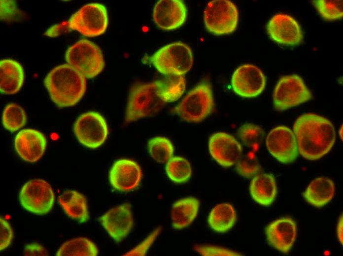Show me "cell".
<instances>
[{"label":"cell","instance_id":"cell-38","mask_svg":"<svg viewBox=\"0 0 343 256\" xmlns=\"http://www.w3.org/2000/svg\"><path fill=\"white\" fill-rule=\"evenodd\" d=\"M24 256H48L49 253L45 248L37 243H31L26 245L23 250Z\"/></svg>","mask_w":343,"mask_h":256},{"label":"cell","instance_id":"cell-8","mask_svg":"<svg viewBox=\"0 0 343 256\" xmlns=\"http://www.w3.org/2000/svg\"><path fill=\"white\" fill-rule=\"evenodd\" d=\"M239 16L238 8L232 1L211 0L204 12V24L207 31L214 34H228L236 31Z\"/></svg>","mask_w":343,"mask_h":256},{"label":"cell","instance_id":"cell-22","mask_svg":"<svg viewBox=\"0 0 343 256\" xmlns=\"http://www.w3.org/2000/svg\"><path fill=\"white\" fill-rule=\"evenodd\" d=\"M249 192L252 198L257 203L264 206H270L277 194L274 176L270 173L257 174L250 182Z\"/></svg>","mask_w":343,"mask_h":256},{"label":"cell","instance_id":"cell-21","mask_svg":"<svg viewBox=\"0 0 343 256\" xmlns=\"http://www.w3.org/2000/svg\"><path fill=\"white\" fill-rule=\"evenodd\" d=\"M25 80L24 68L19 62L10 59L0 61V91L13 95L22 88Z\"/></svg>","mask_w":343,"mask_h":256},{"label":"cell","instance_id":"cell-1","mask_svg":"<svg viewBox=\"0 0 343 256\" xmlns=\"http://www.w3.org/2000/svg\"><path fill=\"white\" fill-rule=\"evenodd\" d=\"M298 152L310 160H319L332 148L336 132L332 122L320 115L308 113L300 116L293 125Z\"/></svg>","mask_w":343,"mask_h":256},{"label":"cell","instance_id":"cell-31","mask_svg":"<svg viewBox=\"0 0 343 256\" xmlns=\"http://www.w3.org/2000/svg\"><path fill=\"white\" fill-rule=\"evenodd\" d=\"M148 149L151 158L160 163L167 162L172 158L174 147L172 142L164 136H156L148 142Z\"/></svg>","mask_w":343,"mask_h":256},{"label":"cell","instance_id":"cell-39","mask_svg":"<svg viewBox=\"0 0 343 256\" xmlns=\"http://www.w3.org/2000/svg\"><path fill=\"white\" fill-rule=\"evenodd\" d=\"M337 234L338 239L340 243L343 245V215L340 216L337 225Z\"/></svg>","mask_w":343,"mask_h":256},{"label":"cell","instance_id":"cell-3","mask_svg":"<svg viewBox=\"0 0 343 256\" xmlns=\"http://www.w3.org/2000/svg\"><path fill=\"white\" fill-rule=\"evenodd\" d=\"M166 103L158 94L155 81L137 83L130 91L125 122L128 124L154 116L163 109Z\"/></svg>","mask_w":343,"mask_h":256},{"label":"cell","instance_id":"cell-25","mask_svg":"<svg viewBox=\"0 0 343 256\" xmlns=\"http://www.w3.org/2000/svg\"><path fill=\"white\" fill-rule=\"evenodd\" d=\"M199 207L200 202L194 197H187L174 202L171 213L172 227L180 230L190 225L196 219Z\"/></svg>","mask_w":343,"mask_h":256},{"label":"cell","instance_id":"cell-35","mask_svg":"<svg viewBox=\"0 0 343 256\" xmlns=\"http://www.w3.org/2000/svg\"><path fill=\"white\" fill-rule=\"evenodd\" d=\"M162 230L161 227H157L152 231L141 242L135 247L130 251L125 253L124 256H145L147 251L154 243Z\"/></svg>","mask_w":343,"mask_h":256},{"label":"cell","instance_id":"cell-34","mask_svg":"<svg viewBox=\"0 0 343 256\" xmlns=\"http://www.w3.org/2000/svg\"><path fill=\"white\" fill-rule=\"evenodd\" d=\"M261 170V165L254 157H241L236 163L237 172L245 178H251L258 174Z\"/></svg>","mask_w":343,"mask_h":256},{"label":"cell","instance_id":"cell-15","mask_svg":"<svg viewBox=\"0 0 343 256\" xmlns=\"http://www.w3.org/2000/svg\"><path fill=\"white\" fill-rule=\"evenodd\" d=\"M99 221L110 237L119 243L130 233L134 225L131 204L128 202L108 210Z\"/></svg>","mask_w":343,"mask_h":256},{"label":"cell","instance_id":"cell-29","mask_svg":"<svg viewBox=\"0 0 343 256\" xmlns=\"http://www.w3.org/2000/svg\"><path fill=\"white\" fill-rule=\"evenodd\" d=\"M165 170L168 178L176 184L186 183L191 178L192 173L189 161L180 156L171 158L167 162Z\"/></svg>","mask_w":343,"mask_h":256},{"label":"cell","instance_id":"cell-36","mask_svg":"<svg viewBox=\"0 0 343 256\" xmlns=\"http://www.w3.org/2000/svg\"><path fill=\"white\" fill-rule=\"evenodd\" d=\"M195 251L202 256H241L240 253L222 247L202 245H197Z\"/></svg>","mask_w":343,"mask_h":256},{"label":"cell","instance_id":"cell-4","mask_svg":"<svg viewBox=\"0 0 343 256\" xmlns=\"http://www.w3.org/2000/svg\"><path fill=\"white\" fill-rule=\"evenodd\" d=\"M150 63L165 75H183L191 68L193 56L191 48L182 42L167 44L150 58Z\"/></svg>","mask_w":343,"mask_h":256},{"label":"cell","instance_id":"cell-13","mask_svg":"<svg viewBox=\"0 0 343 256\" xmlns=\"http://www.w3.org/2000/svg\"><path fill=\"white\" fill-rule=\"evenodd\" d=\"M266 81L260 68L253 64H244L238 67L233 73L231 85L233 91L239 96L252 98L263 92Z\"/></svg>","mask_w":343,"mask_h":256},{"label":"cell","instance_id":"cell-16","mask_svg":"<svg viewBox=\"0 0 343 256\" xmlns=\"http://www.w3.org/2000/svg\"><path fill=\"white\" fill-rule=\"evenodd\" d=\"M142 172L140 165L135 160L123 158L116 160L109 171V181L111 187L120 192H129L139 185Z\"/></svg>","mask_w":343,"mask_h":256},{"label":"cell","instance_id":"cell-26","mask_svg":"<svg viewBox=\"0 0 343 256\" xmlns=\"http://www.w3.org/2000/svg\"><path fill=\"white\" fill-rule=\"evenodd\" d=\"M237 214L230 203H221L216 205L210 212L207 223L209 227L219 233L226 232L235 225Z\"/></svg>","mask_w":343,"mask_h":256},{"label":"cell","instance_id":"cell-20","mask_svg":"<svg viewBox=\"0 0 343 256\" xmlns=\"http://www.w3.org/2000/svg\"><path fill=\"white\" fill-rule=\"evenodd\" d=\"M46 146L47 140L44 135L34 129L20 130L14 139L16 153L22 160L29 162L38 161L43 156Z\"/></svg>","mask_w":343,"mask_h":256},{"label":"cell","instance_id":"cell-12","mask_svg":"<svg viewBox=\"0 0 343 256\" xmlns=\"http://www.w3.org/2000/svg\"><path fill=\"white\" fill-rule=\"evenodd\" d=\"M266 145L272 156L281 163H291L298 157L296 138L291 129L286 126L273 128L267 136Z\"/></svg>","mask_w":343,"mask_h":256},{"label":"cell","instance_id":"cell-33","mask_svg":"<svg viewBox=\"0 0 343 256\" xmlns=\"http://www.w3.org/2000/svg\"><path fill=\"white\" fill-rule=\"evenodd\" d=\"M237 135L244 145L253 147L261 142L264 137L265 132L260 126L247 123L239 128Z\"/></svg>","mask_w":343,"mask_h":256},{"label":"cell","instance_id":"cell-17","mask_svg":"<svg viewBox=\"0 0 343 256\" xmlns=\"http://www.w3.org/2000/svg\"><path fill=\"white\" fill-rule=\"evenodd\" d=\"M208 149L212 158L224 167L236 164L242 152V147L236 138L223 132H215L210 136Z\"/></svg>","mask_w":343,"mask_h":256},{"label":"cell","instance_id":"cell-2","mask_svg":"<svg viewBox=\"0 0 343 256\" xmlns=\"http://www.w3.org/2000/svg\"><path fill=\"white\" fill-rule=\"evenodd\" d=\"M50 98L60 108L76 104L86 90V80L79 71L68 64L52 69L44 79Z\"/></svg>","mask_w":343,"mask_h":256},{"label":"cell","instance_id":"cell-14","mask_svg":"<svg viewBox=\"0 0 343 256\" xmlns=\"http://www.w3.org/2000/svg\"><path fill=\"white\" fill-rule=\"evenodd\" d=\"M267 31L270 37L275 42L285 46H296L304 39L302 28L292 16L276 13L269 21Z\"/></svg>","mask_w":343,"mask_h":256},{"label":"cell","instance_id":"cell-32","mask_svg":"<svg viewBox=\"0 0 343 256\" xmlns=\"http://www.w3.org/2000/svg\"><path fill=\"white\" fill-rule=\"evenodd\" d=\"M312 3L321 17L327 21H334L343 18L342 0H316Z\"/></svg>","mask_w":343,"mask_h":256},{"label":"cell","instance_id":"cell-23","mask_svg":"<svg viewBox=\"0 0 343 256\" xmlns=\"http://www.w3.org/2000/svg\"><path fill=\"white\" fill-rule=\"evenodd\" d=\"M58 202L65 214L80 223L89 219L88 204L85 196L75 190L63 192L58 197Z\"/></svg>","mask_w":343,"mask_h":256},{"label":"cell","instance_id":"cell-18","mask_svg":"<svg viewBox=\"0 0 343 256\" xmlns=\"http://www.w3.org/2000/svg\"><path fill=\"white\" fill-rule=\"evenodd\" d=\"M268 243L276 250L284 254L292 248L297 234L295 221L290 217H283L269 224L265 229Z\"/></svg>","mask_w":343,"mask_h":256},{"label":"cell","instance_id":"cell-19","mask_svg":"<svg viewBox=\"0 0 343 256\" xmlns=\"http://www.w3.org/2000/svg\"><path fill=\"white\" fill-rule=\"evenodd\" d=\"M187 16V8L181 0H160L153 9V18L155 24L164 30H173L180 27Z\"/></svg>","mask_w":343,"mask_h":256},{"label":"cell","instance_id":"cell-7","mask_svg":"<svg viewBox=\"0 0 343 256\" xmlns=\"http://www.w3.org/2000/svg\"><path fill=\"white\" fill-rule=\"evenodd\" d=\"M65 24L67 28L85 36L96 37L103 34L107 28V11L101 3H87L73 13Z\"/></svg>","mask_w":343,"mask_h":256},{"label":"cell","instance_id":"cell-27","mask_svg":"<svg viewBox=\"0 0 343 256\" xmlns=\"http://www.w3.org/2000/svg\"><path fill=\"white\" fill-rule=\"evenodd\" d=\"M155 81L158 94L166 102L175 101L184 93L186 80L183 75H169Z\"/></svg>","mask_w":343,"mask_h":256},{"label":"cell","instance_id":"cell-30","mask_svg":"<svg viewBox=\"0 0 343 256\" xmlns=\"http://www.w3.org/2000/svg\"><path fill=\"white\" fill-rule=\"evenodd\" d=\"M27 120L25 110L17 104L9 103L3 110L2 125L6 129L11 132L16 131L23 127Z\"/></svg>","mask_w":343,"mask_h":256},{"label":"cell","instance_id":"cell-5","mask_svg":"<svg viewBox=\"0 0 343 256\" xmlns=\"http://www.w3.org/2000/svg\"><path fill=\"white\" fill-rule=\"evenodd\" d=\"M65 60L86 78L96 77L105 66L101 48L86 39H81L69 46L66 52Z\"/></svg>","mask_w":343,"mask_h":256},{"label":"cell","instance_id":"cell-9","mask_svg":"<svg viewBox=\"0 0 343 256\" xmlns=\"http://www.w3.org/2000/svg\"><path fill=\"white\" fill-rule=\"evenodd\" d=\"M312 97L303 79L297 74L281 77L273 94L274 108L279 111L304 103L311 100Z\"/></svg>","mask_w":343,"mask_h":256},{"label":"cell","instance_id":"cell-11","mask_svg":"<svg viewBox=\"0 0 343 256\" xmlns=\"http://www.w3.org/2000/svg\"><path fill=\"white\" fill-rule=\"evenodd\" d=\"M74 134L84 146L92 149L101 147L109 133L105 119L96 111L82 113L75 120L73 127Z\"/></svg>","mask_w":343,"mask_h":256},{"label":"cell","instance_id":"cell-37","mask_svg":"<svg viewBox=\"0 0 343 256\" xmlns=\"http://www.w3.org/2000/svg\"><path fill=\"white\" fill-rule=\"evenodd\" d=\"M0 250L3 251L8 247L13 239V230L8 222L2 217L0 218Z\"/></svg>","mask_w":343,"mask_h":256},{"label":"cell","instance_id":"cell-10","mask_svg":"<svg viewBox=\"0 0 343 256\" xmlns=\"http://www.w3.org/2000/svg\"><path fill=\"white\" fill-rule=\"evenodd\" d=\"M19 199L21 205L27 211L43 215L52 210L55 197L48 182L41 179H34L27 181L22 187Z\"/></svg>","mask_w":343,"mask_h":256},{"label":"cell","instance_id":"cell-24","mask_svg":"<svg viewBox=\"0 0 343 256\" xmlns=\"http://www.w3.org/2000/svg\"><path fill=\"white\" fill-rule=\"evenodd\" d=\"M335 192L334 182L328 178L320 177L310 182L303 192V195L309 204L320 208L331 201Z\"/></svg>","mask_w":343,"mask_h":256},{"label":"cell","instance_id":"cell-28","mask_svg":"<svg viewBox=\"0 0 343 256\" xmlns=\"http://www.w3.org/2000/svg\"><path fill=\"white\" fill-rule=\"evenodd\" d=\"M99 254L96 244L86 237H77L63 243L56 253L58 256H91Z\"/></svg>","mask_w":343,"mask_h":256},{"label":"cell","instance_id":"cell-6","mask_svg":"<svg viewBox=\"0 0 343 256\" xmlns=\"http://www.w3.org/2000/svg\"><path fill=\"white\" fill-rule=\"evenodd\" d=\"M214 106L211 86L208 81H203L188 93L174 111L184 121L198 123L212 112Z\"/></svg>","mask_w":343,"mask_h":256}]
</instances>
